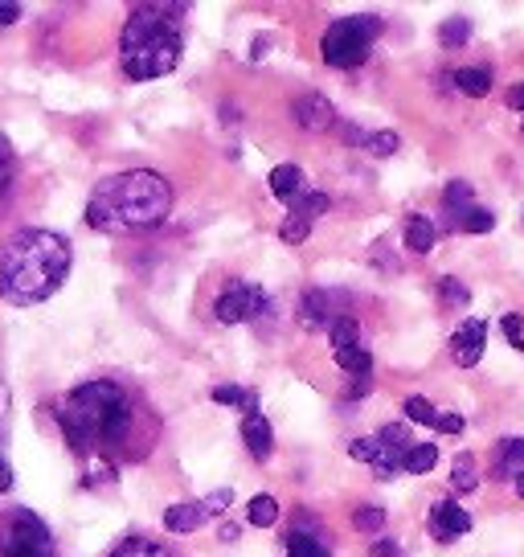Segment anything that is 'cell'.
<instances>
[{"label": "cell", "instance_id": "20", "mask_svg": "<svg viewBox=\"0 0 524 557\" xmlns=\"http://www.w3.org/2000/svg\"><path fill=\"white\" fill-rule=\"evenodd\" d=\"M451 230H463V234H491V230H496V213L484 206H472V209H463V213H454Z\"/></svg>", "mask_w": 524, "mask_h": 557}, {"label": "cell", "instance_id": "30", "mask_svg": "<svg viewBox=\"0 0 524 557\" xmlns=\"http://www.w3.org/2000/svg\"><path fill=\"white\" fill-rule=\"evenodd\" d=\"M352 524H357L361 533H377V529L385 524V512L382 508L365 505V508H357V512H352Z\"/></svg>", "mask_w": 524, "mask_h": 557}, {"label": "cell", "instance_id": "19", "mask_svg": "<svg viewBox=\"0 0 524 557\" xmlns=\"http://www.w3.org/2000/svg\"><path fill=\"white\" fill-rule=\"evenodd\" d=\"M451 83L463 95H472V99H484L491 90V70L488 66H463V70H454L451 74Z\"/></svg>", "mask_w": 524, "mask_h": 557}, {"label": "cell", "instance_id": "23", "mask_svg": "<svg viewBox=\"0 0 524 557\" xmlns=\"http://www.w3.org/2000/svg\"><path fill=\"white\" fill-rule=\"evenodd\" d=\"M435 463H438L435 443H410V451L402 455V471H410V475H426Z\"/></svg>", "mask_w": 524, "mask_h": 557}, {"label": "cell", "instance_id": "4", "mask_svg": "<svg viewBox=\"0 0 524 557\" xmlns=\"http://www.w3.org/2000/svg\"><path fill=\"white\" fill-rule=\"evenodd\" d=\"M173 13H180V4H136L132 17L120 34V58L123 74L148 83V78H164L180 66V25L173 21Z\"/></svg>", "mask_w": 524, "mask_h": 557}, {"label": "cell", "instance_id": "10", "mask_svg": "<svg viewBox=\"0 0 524 557\" xmlns=\"http://www.w3.org/2000/svg\"><path fill=\"white\" fill-rule=\"evenodd\" d=\"M324 209H328V197H324V193H303L299 201H291V213H287V222L279 226V238L283 243H303L312 222Z\"/></svg>", "mask_w": 524, "mask_h": 557}, {"label": "cell", "instance_id": "27", "mask_svg": "<svg viewBox=\"0 0 524 557\" xmlns=\"http://www.w3.org/2000/svg\"><path fill=\"white\" fill-rule=\"evenodd\" d=\"M246 521L259 524V529L275 524L279 521V500H275V496H254V500L246 505Z\"/></svg>", "mask_w": 524, "mask_h": 557}, {"label": "cell", "instance_id": "15", "mask_svg": "<svg viewBox=\"0 0 524 557\" xmlns=\"http://www.w3.org/2000/svg\"><path fill=\"white\" fill-rule=\"evenodd\" d=\"M242 443L246 451H250V459H271V451H275V431H271V422L259 414V410H250V414L242 418Z\"/></svg>", "mask_w": 524, "mask_h": 557}, {"label": "cell", "instance_id": "33", "mask_svg": "<svg viewBox=\"0 0 524 557\" xmlns=\"http://www.w3.org/2000/svg\"><path fill=\"white\" fill-rule=\"evenodd\" d=\"M500 329H504L508 345H512V348H521V352H524V315L508 312L504 320H500Z\"/></svg>", "mask_w": 524, "mask_h": 557}, {"label": "cell", "instance_id": "39", "mask_svg": "<svg viewBox=\"0 0 524 557\" xmlns=\"http://www.w3.org/2000/svg\"><path fill=\"white\" fill-rule=\"evenodd\" d=\"M512 484H516V496H521V500H524V471H521V475H516V480H512Z\"/></svg>", "mask_w": 524, "mask_h": 557}, {"label": "cell", "instance_id": "17", "mask_svg": "<svg viewBox=\"0 0 524 557\" xmlns=\"http://www.w3.org/2000/svg\"><path fill=\"white\" fill-rule=\"evenodd\" d=\"M271 193H275V197H279V201H287V206H291V201H299V197H303V173H299L296 164H279V169H271Z\"/></svg>", "mask_w": 524, "mask_h": 557}, {"label": "cell", "instance_id": "32", "mask_svg": "<svg viewBox=\"0 0 524 557\" xmlns=\"http://www.w3.org/2000/svg\"><path fill=\"white\" fill-rule=\"evenodd\" d=\"M13 169H17V164H13V148H9V139L0 136V197L13 185Z\"/></svg>", "mask_w": 524, "mask_h": 557}, {"label": "cell", "instance_id": "35", "mask_svg": "<svg viewBox=\"0 0 524 557\" xmlns=\"http://www.w3.org/2000/svg\"><path fill=\"white\" fill-rule=\"evenodd\" d=\"M373 557H402V549H398V541L382 537V541H373Z\"/></svg>", "mask_w": 524, "mask_h": 557}, {"label": "cell", "instance_id": "16", "mask_svg": "<svg viewBox=\"0 0 524 557\" xmlns=\"http://www.w3.org/2000/svg\"><path fill=\"white\" fill-rule=\"evenodd\" d=\"M336 296H328V292H308L303 296V304H299V320L308 324V329H333L336 320L345 312H333Z\"/></svg>", "mask_w": 524, "mask_h": 557}, {"label": "cell", "instance_id": "26", "mask_svg": "<svg viewBox=\"0 0 524 557\" xmlns=\"http://www.w3.org/2000/svg\"><path fill=\"white\" fill-rule=\"evenodd\" d=\"M475 206V189L467 185V181H451L447 189H442V209H447V218H454V213H463V209Z\"/></svg>", "mask_w": 524, "mask_h": 557}, {"label": "cell", "instance_id": "14", "mask_svg": "<svg viewBox=\"0 0 524 557\" xmlns=\"http://www.w3.org/2000/svg\"><path fill=\"white\" fill-rule=\"evenodd\" d=\"M406 418H410V422H422V426H435V431H442V435H459V431L467 426L459 414H451V410H435V406H431L426 398H419V394L406 398Z\"/></svg>", "mask_w": 524, "mask_h": 557}, {"label": "cell", "instance_id": "7", "mask_svg": "<svg viewBox=\"0 0 524 557\" xmlns=\"http://www.w3.org/2000/svg\"><path fill=\"white\" fill-rule=\"evenodd\" d=\"M333 357L336 366L352 373L357 382H369V373H373V357H369V348L361 345V332H357V320L352 315H340L333 329Z\"/></svg>", "mask_w": 524, "mask_h": 557}, {"label": "cell", "instance_id": "5", "mask_svg": "<svg viewBox=\"0 0 524 557\" xmlns=\"http://www.w3.org/2000/svg\"><path fill=\"white\" fill-rule=\"evenodd\" d=\"M377 34H382V21L377 17H340L320 37V58L336 70L361 66L369 50H373V41H377Z\"/></svg>", "mask_w": 524, "mask_h": 557}, {"label": "cell", "instance_id": "38", "mask_svg": "<svg viewBox=\"0 0 524 557\" xmlns=\"http://www.w3.org/2000/svg\"><path fill=\"white\" fill-rule=\"evenodd\" d=\"M508 107L524 111V87H512V90H508Z\"/></svg>", "mask_w": 524, "mask_h": 557}, {"label": "cell", "instance_id": "2", "mask_svg": "<svg viewBox=\"0 0 524 557\" xmlns=\"http://www.w3.org/2000/svg\"><path fill=\"white\" fill-rule=\"evenodd\" d=\"M71 275V243L53 230H17L0 250V296L9 304H41Z\"/></svg>", "mask_w": 524, "mask_h": 557}, {"label": "cell", "instance_id": "22", "mask_svg": "<svg viewBox=\"0 0 524 557\" xmlns=\"http://www.w3.org/2000/svg\"><path fill=\"white\" fill-rule=\"evenodd\" d=\"M283 545H287L283 557H328V545L315 537V533H308V529H296Z\"/></svg>", "mask_w": 524, "mask_h": 557}, {"label": "cell", "instance_id": "6", "mask_svg": "<svg viewBox=\"0 0 524 557\" xmlns=\"http://www.w3.org/2000/svg\"><path fill=\"white\" fill-rule=\"evenodd\" d=\"M0 557H58V549H53V537L41 524V517L17 508L0 533Z\"/></svg>", "mask_w": 524, "mask_h": 557}, {"label": "cell", "instance_id": "8", "mask_svg": "<svg viewBox=\"0 0 524 557\" xmlns=\"http://www.w3.org/2000/svg\"><path fill=\"white\" fill-rule=\"evenodd\" d=\"M262 312H266V292H262L259 283H246V278H234L226 292L217 296V304H213V315L222 324H246V320H254Z\"/></svg>", "mask_w": 524, "mask_h": 557}, {"label": "cell", "instance_id": "31", "mask_svg": "<svg viewBox=\"0 0 524 557\" xmlns=\"http://www.w3.org/2000/svg\"><path fill=\"white\" fill-rule=\"evenodd\" d=\"M438 296L447 299V304H451V308H463V304H467V287H463V283H459V278H438Z\"/></svg>", "mask_w": 524, "mask_h": 557}, {"label": "cell", "instance_id": "24", "mask_svg": "<svg viewBox=\"0 0 524 557\" xmlns=\"http://www.w3.org/2000/svg\"><path fill=\"white\" fill-rule=\"evenodd\" d=\"M451 487L454 492H475L479 487V468H475V455H454L451 463Z\"/></svg>", "mask_w": 524, "mask_h": 557}, {"label": "cell", "instance_id": "37", "mask_svg": "<svg viewBox=\"0 0 524 557\" xmlns=\"http://www.w3.org/2000/svg\"><path fill=\"white\" fill-rule=\"evenodd\" d=\"M21 17V4H0V25H13Z\"/></svg>", "mask_w": 524, "mask_h": 557}, {"label": "cell", "instance_id": "11", "mask_svg": "<svg viewBox=\"0 0 524 557\" xmlns=\"http://www.w3.org/2000/svg\"><path fill=\"white\" fill-rule=\"evenodd\" d=\"M484 348H488V324L484 320H463L459 332L451 336V357L454 366L472 369L484 361Z\"/></svg>", "mask_w": 524, "mask_h": 557}, {"label": "cell", "instance_id": "9", "mask_svg": "<svg viewBox=\"0 0 524 557\" xmlns=\"http://www.w3.org/2000/svg\"><path fill=\"white\" fill-rule=\"evenodd\" d=\"M226 505H229V492H213L210 500H197V505H173L164 512V529L169 533H197L213 517V508H226Z\"/></svg>", "mask_w": 524, "mask_h": 557}, {"label": "cell", "instance_id": "18", "mask_svg": "<svg viewBox=\"0 0 524 557\" xmlns=\"http://www.w3.org/2000/svg\"><path fill=\"white\" fill-rule=\"evenodd\" d=\"M435 238H438V230L431 218H422V213H410V218H406V246H410L414 255H426V250L435 246Z\"/></svg>", "mask_w": 524, "mask_h": 557}, {"label": "cell", "instance_id": "3", "mask_svg": "<svg viewBox=\"0 0 524 557\" xmlns=\"http://www.w3.org/2000/svg\"><path fill=\"white\" fill-rule=\"evenodd\" d=\"M173 209V185L152 169L107 176L87 201V222L103 234H140L157 230Z\"/></svg>", "mask_w": 524, "mask_h": 557}, {"label": "cell", "instance_id": "28", "mask_svg": "<svg viewBox=\"0 0 524 557\" xmlns=\"http://www.w3.org/2000/svg\"><path fill=\"white\" fill-rule=\"evenodd\" d=\"M213 401H222V406H242L246 414L259 410L254 394H250V389H238V385H217V389H213Z\"/></svg>", "mask_w": 524, "mask_h": 557}, {"label": "cell", "instance_id": "34", "mask_svg": "<svg viewBox=\"0 0 524 557\" xmlns=\"http://www.w3.org/2000/svg\"><path fill=\"white\" fill-rule=\"evenodd\" d=\"M365 148L373 157H389V152H398V136L394 132H377V136H365Z\"/></svg>", "mask_w": 524, "mask_h": 557}, {"label": "cell", "instance_id": "21", "mask_svg": "<svg viewBox=\"0 0 524 557\" xmlns=\"http://www.w3.org/2000/svg\"><path fill=\"white\" fill-rule=\"evenodd\" d=\"M496 459H500V475L516 480L524 471V438H500L496 443Z\"/></svg>", "mask_w": 524, "mask_h": 557}, {"label": "cell", "instance_id": "25", "mask_svg": "<svg viewBox=\"0 0 524 557\" xmlns=\"http://www.w3.org/2000/svg\"><path fill=\"white\" fill-rule=\"evenodd\" d=\"M111 557H173L160 541H152V537H127V541H120L115 549H111Z\"/></svg>", "mask_w": 524, "mask_h": 557}, {"label": "cell", "instance_id": "12", "mask_svg": "<svg viewBox=\"0 0 524 557\" xmlns=\"http://www.w3.org/2000/svg\"><path fill=\"white\" fill-rule=\"evenodd\" d=\"M431 537L435 541H454L463 537V533H472V512H463V508L454 505V500H438L431 508Z\"/></svg>", "mask_w": 524, "mask_h": 557}, {"label": "cell", "instance_id": "29", "mask_svg": "<svg viewBox=\"0 0 524 557\" xmlns=\"http://www.w3.org/2000/svg\"><path fill=\"white\" fill-rule=\"evenodd\" d=\"M467 34H472V21L454 17V21H447V25L438 29V41H442L447 50H454V46H463V41H467Z\"/></svg>", "mask_w": 524, "mask_h": 557}, {"label": "cell", "instance_id": "13", "mask_svg": "<svg viewBox=\"0 0 524 557\" xmlns=\"http://www.w3.org/2000/svg\"><path fill=\"white\" fill-rule=\"evenodd\" d=\"M291 115H296L303 132H328L336 123V107L324 95H299L296 103H291Z\"/></svg>", "mask_w": 524, "mask_h": 557}, {"label": "cell", "instance_id": "1", "mask_svg": "<svg viewBox=\"0 0 524 557\" xmlns=\"http://www.w3.org/2000/svg\"><path fill=\"white\" fill-rule=\"evenodd\" d=\"M53 418L83 463H107L136 431V401L115 382H87L53 406Z\"/></svg>", "mask_w": 524, "mask_h": 557}, {"label": "cell", "instance_id": "36", "mask_svg": "<svg viewBox=\"0 0 524 557\" xmlns=\"http://www.w3.org/2000/svg\"><path fill=\"white\" fill-rule=\"evenodd\" d=\"M9 487H13V468H9V459L0 451V492H9Z\"/></svg>", "mask_w": 524, "mask_h": 557}]
</instances>
